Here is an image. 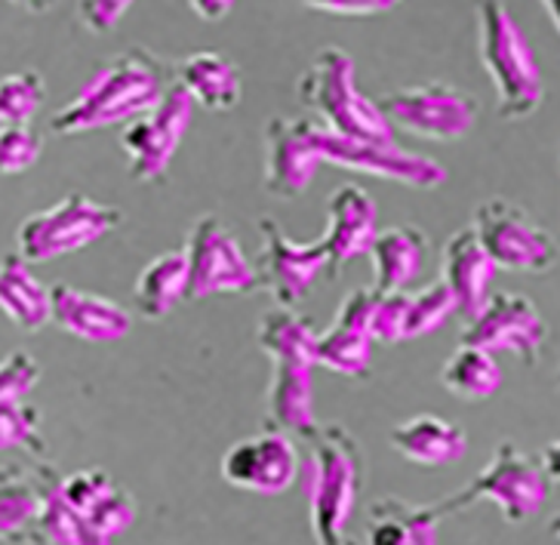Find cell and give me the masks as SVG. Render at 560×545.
Instances as JSON below:
<instances>
[{
    "label": "cell",
    "instance_id": "6da1fadb",
    "mask_svg": "<svg viewBox=\"0 0 560 545\" xmlns=\"http://www.w3.org/2000/svg\"><path fill=\"white\" fill-rule=\"evenodd\" d=\"M170 83L173 74H166V66L154 53L130 47L93 71V78L50 117V130L56 136H81L117 124L127 127L164 100Z\"/></svg>",
    "mask_w": 560,
    "mask_h": 545
},
{
    "label": "cell",
    "instance_id": "f1b7e54d",
    "mask_svg": "<svg viewBox=\"0 0 560 545\" xmlns=\"http://www.w3.org/2000/svg\"><path fill=\"white\" fill-rule=\"evenodd\" d=\"M456 314L453 293L446 290V283L438 278L429 287H422L419 293H410V309H407V339H419L429 333L441 331L446 321Z\"/></svg>",
    "mask_w": 560,
    "mask_h": 545
},
{
    "label": "cell",
    "instance_id": "277c9868",
    "mask_svg": "<svg viewBox=\"0 0 560 545\" xmlns=\"http://www.w3.org/2000/svg\"><path fill=\"white\" fill-rule=\"evenodd\" d=\"M296 93L327 130L366 142H397L395 127L382 115L380 102L361 93L354 59L342 47L317 53L299 74Z\"/></svg>",
    "mask_w": 560,
    "mask_h": 545
},
{
    "label": "cell",
    "instance_id": "d4e9b609",
    "mask_svg": "<svg viewBox=\"0 0 560 545\" xmlns=\"http://www.w3.org/2000/svg\"><path fill=\"white\" fill-rule=\"evenodd\" d=\"M392 447L416 465H446L465 456L468 438L456 422L444 416L422 414L392 431Z\"/></svg>",
    "mask_w": 560,
    "mask_h": 545
},
{
    "label": "cell",
    "instance_id": "f546056e",
    "mask_svg": "<svg viewBox=\"0 0 560 545\" xmlns=\"http://www.w3.org/2000/svg\"><path fill=\"white\" fill-rule=\"evenodd\" d=\"M44 154V136L32 124H0V176L28 173Z\"/></svg>",
    "mask_w": 560,
    "mask_h": 545
},
{
    "label": "cell",
    "instance_id": "cb8c5ba5",
    "mask_svg": "<svg viewBox=\"0 0 560 545\" xmlns=\"http://www.w3.org/2000/svg\"><path fill=\"white\" fill-rule=\"evenodd\" d=\"M188 299V259L185 250L158 253L132 283L136 314L145 321H164L166 314Z\"/></svg>",
    "mask_w": 560,
    "mask_h": 545
},
{
    "label": "cell",
    "instance_id": "8fae6325",
    "mask_svg": "<svg viewBox=\"0 0 560 545\" xmlns=\"http://www.w3.org/2000/svg\"><path fill=\"white\" fill-rule=\"evenodd\" d=\"M182 250L188 259V299L247 297L259 287L256 265L215 216L195 219Z\"/></svg>",
    "mask_w": 560,
    "mask_h": 545
},
{
    "label": "cell",
    "instance_id": "4fadbf2b",
    "mask_svg": "<svg viewBox=\"0 0 560 545\" xmlns=\"http://www.w3.org/2000/svg\"><path fill=\"white\" fill-rule=\"evenodd\" d=\"M327 253L320 241L299 244L280 229L271 216L259 219V259L256 278L280 309H296L308 297L317 275L327 271Z\"/></svg>",
    "mask_w": 560,
    "mask_h": 545
},
{
    "label": "cell",
    "instance_id": "9a60e30c",
    "mask_svg": "<svg viewBox=\"0 0 560 545\" xmlns=\"http://www.w3.org/2000/svg\"><path fill=\"white\" fill-rule=\"evenodd\" d=\"M317 120L312 117H271L265 124V192L280 200L299 198L320 166Z\"/></svg>",
    "mask_w": 560,
    "mask_h": 545
},
{
    "label": "cell",
    "instance_id": "74e56055",
    "mask_svg": "<svg viewBox=\"0 0 560 545\" xmlns=\"http://www.w3.org/2000/svg\"><path fill=\"white\" fill-rule=\"evenodd\" d=\"M542 472L548 480H560V441H551L542 450Z\"/></svg>",
    "mask_w": 560,
    "mask_h": 545
},
{
    "label": "cell",
    "instance_id": "ac0fdd59",
    "mask_svg": "<svg viewBox=\"0 0 560 545\" xmlns=\"http://www.w3.org/2000/svg\"><path fill=\"white\" fill-rule=\"evenodd\" d=\"M52 324L83 339L90 346H115L132 333V312L115 299L90 293L71 283H52L50 287Z\"/></svg>",
    "mask_w": 560,
    "mask_h": 545
},
{
    "label": "cell",
    "instance_id": "e575fe53",
    "mask_svg": "<svg viewBox=\"0 0 560 545\" xmlns=\"http://www.w3.org/2000/svg\"><path fill=\"white\" fill-rule=\"evenodd\" d=\"M136 0H78V19L86 32L112 34Z\"/></svg>",
    "mask_w": 560,
    "mask_h": 545
},
{
    "label": "cell",
    "instance_id": "d6986e66",
    "mask_svg": "<svg viewBox=\"0 0 560 545\" xmlns=\"http://www.w3.org/2000/svg\"><path fill=\"white\" fill-rule=\"evenodd\" d=\"M299 472V453L280 431H262L229 450L222 475L229 484L249 494H283Z\"/></svg>",
    "mask_w": 560,
    "mask_h": 545
},
{
    "label": "cell",
    "instance_id": "8992f818",
    "mask_svg": "<svg viewBox=\"0 0 560 545\" xmlns=\"http://www.w3.org/2000/svg\"><path fill=\"white\" fill-rule=\"evenodd\" d=\"M308 499L314 530L320 545H348L342 540L354 494L361 487V453L342 429H324L314 434Z\"/></svg>",
    "mask_w": 560,
    "mask_h": 545
},
{
    "label": "cell",
    "instance_id": "52a82bcc",
    "mask_svg": "<svg viewBox=\"0 0 560 545\" xmlns=\"http://www.w3.org/2000/svg\"><path fill=\"white\" fill-rule=\"evenodd\" d=\"M471 229L480 247L493 259L495 271L542 275L558 263V244L533 216L509 198H487L475 210Z\"/></svg>",
    "mask_w": 560,
    "mask_h": 545
},
{
    "label": "cell",
    "instance_id": "2e32d148",
    "mask_svg": "<svg viewBox=\"0 0 560 545\" xmlns=\"http://www.w3.org/2000/svg\"><path fill=\"white\" fill-rule=\"evenodd\" d=\"M373 287L354 290L342 299L339 312L327 331L314 333V363L327 367L339 376H366L373 361V336H370V309Z\"/></svg>",
    "mask_w": 560,
    "mask_h": 545
},
{
    "label": "cell",
    "instance_id": "603a6c76",
    "mask_svg": "<svg viewBox=\"0 0 560 545\" xmlns=\"http://www.w3.org/2000/svg\"><path fill=\"white\" fill-rule=\"evenodd\" d=\"M429 250V234L419 225H395V229H380L370 259H373V287L382 293L407 290L416 275L422 271Z\"/></svg>",
    "mask_w": 560,
    "mask_h": 545
},
{
    "label": "cell",
    "instance_id": "836d02e7",
    "mask_svg": "<svg viewBox=\"0 0 560 545\" xmlns=\"http://www.w3.org/2000/svg\"><path fill=\"white\" fill-rule=\"evenodd\" d=\"M40 380V363L28 351H13L0 361V401L25 397Z\"/></svg>",
    "mask_w": 560,
    "mask_h": 545
},
{
    "label": "cell",
    "instance_id": "e0dca14e",
    "mask_svg": "<svg viewBox=\"0 0 560 545\" xmlns=\"http://www.w3.org/2000/svg\"><path fill=\"white\" fill-rule=\"evenodd\" d=\"M376 234H380V207L370 198V192H363L354 182H342L339 188H332L327 200V229L317 237L327 253L330 263L327 271L332 278L342 271V265L366 256Z\"/></svg>",
    "mask_w": 560,
    "mask_h": 545
},
{
    "label": "cell",
    "instance_id": "7c38bea8",
    "mask_svg": "<svg viewBox=\"0 0 560 545\" xmlns=\"http://www.w3.org/2000/svg\"><path fill=\"white\" fill-rule=\"evenodd\" d=\"M191 117H195V100L173 81L166 86L164 100L124 127L120 149L127 154V170L132 179L149 185L166 179Z\"/></svg>",
    "mask_w": 560,
    "mask_h": 545
},
{
    "label": "cell",
    "instance_id": "7402d4cb",
    "mask_svg": "<svg viewBox=\"0 0 560 545\" xmlns=\"http://www.w3.org/2000/svg\"><path fill=\"white\" fill-rule=\"evenodd\" d=\"M0 312L22 333L44 331L52 321L50 287L32 271L19 253L0 259Z\"/></svg>",
    "mask_w": 560,
    "mask_h": 545
},
{
    "label": "cell",
    "instance_id": "d590c367",
    "mask_svg": "<svg viewBox=\"0 0 560 545\" xmlns=\"http://www.w3.org/2000/svg\"><path fill=\"white\" fill-rule=\"evenodd\" d=\"M299 3L308 10H317V13H330V16L363 19L395 10L400 0H299Z\"/></svg>",
    "mask_w": 560,
    "mask_h": 545
},
{
    "label": "cell",
    "instance_id": "5bb4252c",
    "mask_svg": "<svg viewBox=\"0 0 560 545\" xmlns=\"http://www.w3.org/2000/svg\"><path fill=\"white\" fill-rule=\"evenodd\" d=\"M545 321L533 299L521 293H493L465 321L462 343L487 351H511L521 361L539 363L545 348Z\"/></svg>",
    "mask_w": 560,
    "mask_h": 545
},
{
    "label": "cell",
    "instance_id": "60d3db41",
    "mask_svg": "<svg viewBox=\"0 0 560 545\" xmlns=\"http://www.w3.org/2000/svg\"><path fill=\"white\" fill-rule=\"evenodd\" d=\"M105 543H108V540H102V536H93V533H83L81 540H78L74 545H105Z\"/></svg>",
    "mask_w": 560,
    "mask_h": 545
},
{
    "label": "cell",
    "instance_id": "44dd1931",
    "mask_svg": "<svg viewBox=\"0 0 560 545\" xmlns=\"http://www.w3.org/2000/svg\"><path fill=\"white\" fill-rule=\"evenodd\" d=\"M173 81L195 100V105H203L210 112H231L241 105V96H244L241 68L215 50H198L185 56L176 66Z\"/></svg>",
    "mask_w": 560,
    "mask_h": 545
},
{
    "label": "cell",
    "instance_id": "ffe728a7",
    "mask_svg": "<svg viewBox=\"0 0 560 545\" xmlns=\"http://www.w3.org/2000/svg\"><path fill=\"white\" fill-rule=\"evenodd\" d=\"M493 259L487 256V250L480 247L478 234L471 225L446 237L444 250H441V281L453 293L456 314L462 321H468L483 305L487 287L493 281Z\"/></svg>",
    "mask_w": 560,
    "mask_h": 545
},
{
    "label": "cell",
    "instance_id": "4dcf8cb0",
    "mask_svg": "<svg viewBox=\"0 0 560 545\" xmlns=\"http://www.w3.org/2000/svg\"><path fill=\"white\" fill-rule=\"evenodd\" d=\"M407 309H410V293L407 290H395V293L376 290L373 309H370V336H373L376 346L407 343Z\"/></svg>",
    "mask_w": 560,
    "mask_h": 545
},
{
    "label": "cell",
    "instance_id": "b9f144b4",
    "mask_svg": "<svg viewBox=\"0 0 560 545\" xmlns=\"http://www.w3.org/2000/svg\"><path fill=\"white\" fill-rule=\"evenodd\" d=\"M551 533H555V536H558V540H560V514H558V518H555V521H551Z\"/></svg>",
    "mask_w": 560,
    "mask_h": 545
},
{
    "label": "cell",
    "instance_id": "30bf717a",
    "mask_svg": "<svg viewBox=\"0 0 560 545\" xmlns=\"http://www.w3.org/2000/svg\"><path fill=\"white\" fill-rule=\"evenodd\" d=\"M314 142H317L320 164L339 166V170L397 182V185H407V188H416V192H438L450 182V173H446V166L441 161L404 151L397 142L348 139V136L327 130L320 120H317Z\"/></svg>",
    "mask_w": 560,
    "mask_h": 545
},
{
    "label": "cell",
    "instance_id": "d6a6232c",
    "mask_svg": "<svg viewBox=\"0 0 560 545\" xmlns=\"http://www.w3.org/2000/svg\"><path fill=\"white\" fill-rule=\"evenodd\" d=\"M37 444V410L22 397L0 401V450Z\"/></svg>",
    "mask_w": 560,
    "mask_h": 545
},
{
    "label": "cell",
    "instance_id": "8d00e7d4",
    "mask_svg": "<svg viewBox=\"0 0 560 545\" xmlns=\"http://www.w3.org/2000/svg\"><path fill=\"white\" fill-rule=\"evenodd\" d=\"M237 0H188V7L198 13L203 22H222L234 10Z\"/></svg>",
    "mask_w": 560,
    "mask_h": 545
},
{
    "label": "cell",
    "instance_id": "f35d334b",
    "mask_svg": "<svg viewBox=\"0 0 560 545\" xmlns=\"http://www.w3.org/2000/svg\"><path fill=\"white\" fill-rule=\"evenodd\" d=\"M7 3H13L16 10L22 13H32V16H44V13H50L52 7L59 3V0H7Z\"/></svg>",
    "mask_w": 560,
    "mask_h": 545
},
{
    "label": "cell",
    "instance_id": "7bdbcfd3",
    "mask_svg": "<svg viewBox=\"0 0 560 545\" xmlns=\"http://www.w3.org/2000/svg\"><path fill=\"white\" fill-rule=\"evenodd\" d=\"M558 385H560V367H558Z\"/></svg>",
    "mask_w": 560,
    "mask_h": 545
},
{
    "label": "cell",
    "instance_id": "4316f807",
    "mask_svg": "<svg viewBox=\"0 0 560 545\" xmlns=\"http://www.w3.org/2000/svg\"><path fill=\"white\" fill-rule=\"evenodd\" d=\"M441 382L450 395L462 401H487L502 385V367L495 361V351L462 343L441 370Z\"/></svg>",
    "mask_w": 560,
    "mask_h": 545
},
{
    "label": "cell",
    "instance_id": "83f0119b",
    "mask_svg": "<svg viewBox=\"0 0 560 545\" xmlns=\"http://www.w3.org/2000/svg\"><path fill=\"white\" fill-rule=\"evenodd\" d=\"M47 102L40 71H16L0 78V124H32Z\"/></svg>",
    "mask_w": 560,
    "mask_h": 545
},
{
    "label": "cell",
    "instance_id": "ab89813d",
    "mask_svg": "<svg viewBox=\"0 0 560 545\" xmlns=\"http://www.w3.org/2000/svg\"><path fill=\"white\" fill-rule=\"evenodd\" d=\"M545 7V13L551 16V22H555V28L560 32V0H539Z\"/></svg>",
    "mask_w": 560,
    "mask_h": 545
},
{
    "label": "cell",
    "instance_id": "7a4b0ae2",
    "mask_svg": "<svg viewBox=\"0 0 560 545\" xmlns=\"http://www.w3.org/2000/svg\"><path fill=\"white\" fill-rule=\"evenodd\" d=\"M480 66L495 90V115L502 120H527L545 100L539 62L527 34L511 16L505 0H475Z\"/></svg>",
    "mask_w": 560,
    "mask_h": 545
},
{
    "label": "cell",
    "instance_id": "484cf974",
    "mask_svg": "<svg viewBox=\"0 0 560 545\" xmlns=\"http://www.w3.org/2000/svg\"><path fill=\"white\" fill-rule=\"evenodd\" d=\"M366 545H438V512L400 499L370 506Z\"/></svg>",
    "mask_w": 560,
    "mask_h": 545
},
{
    "label": "cell",
    "instance_id": "5b68a950",
    "mask_svg": "<svg viewBox=\"0 0 560 545\" xmlns=\"http://www.w3.org/2000/svg\"><path fill=\"white\" fill-rule=\"evenodd\" d=\"M120 210L90 195L71 192L59 204L22 219L16 232V253L32 265L52 263L68 253L93 247L120 225Z\"/></svg>",
    "mask_w": 560,
    "mask_h": 545
},
{
    "label": "cell",
    "instance_id": "9c48e42d",
    "mask_svg": "<svg viewBox=\"0 0 560 545\" xmlns=\"http://www.w3.org/2000/svg\"><path fill=\"white\" fill-rule=\"evenodd\" d=\"M382 115L395 130L425 142H456L478 124V102L444 81L400 86L380 100Z\"/></svg>",
    "mask_w": 560,
    "mask_h": 545
},
{
    "label": "cell",
    "instance_id": "1f68e13d",
    "mask_svg": "<svg viewBox=\"0 0 560 545\" xmlns=\"http://www.w3.org/2000/svg\"><path fill=\"white\" fill-rule=\"evenodd\" d=\"M37 496L16 478L0 475V536H13L37 518Z\"/></svg>",
    "mask_w": 560,
    "mask_h": 545
},
{
    "label": "cell",
    "instance_id": "3957f363",
    "mask_svg": "<svg viewBox=\"0 0 560 545\" xmlns=\"http://www.w3.org/2000/svg\"><path fill=\"white\" fill-rule=\"evenodd\" d=\"M314 327L296 309H268L256 327V343L271 358L268 410L280 426L312 431V370Z\"/></svg>",
    "mask_w": 560,
    "mask_h": 545
},
{
    "label": "cell",
    "instance_id": "ba28073f",
    "mask_svg": "<svg viewBox=\"0 0 560 545\" xmlns=\"http://www.w3.org/2000/svg\"><path fill=\"white\" fill-rule=\"evenodd\" d=\"M545 496H548V478H545L542 465H536L511 441H505L495 447L493 460L478 478L468 487H462L456 496L444 499L434 512H465L475 502L487 499L499 506V512L505 514L509 524H521L542 509Z\"/></svg>",
    "mask_w": 560,
    "mask_h": 545
}]
</instances>
